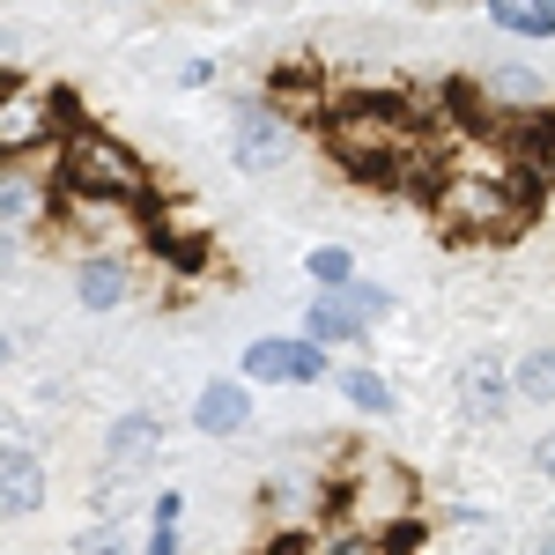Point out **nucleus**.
I'll use <instances>...</instances> for the list:
<instances>
[{
	"label": "nucleus",
	"mask_w": 555,
	"mask_h": 555,
	"mask_svg": "<svg viewBox=\"0 0 555 555\" xmlns=\"http://www.w3.org/2000/svg\"><path fill=\"white\" fill-rule=\"evenodd\" d=\"M496 38H518V44H548L555 38V0H489L481 8Z\"/></svg>",
	"instance_id": "6ab92c4d"
},
{
	"label": "nucleus",
	"mask_w": 555,
	"mask_h": 555,
	"mask_svg": "<svg viewBox=\"0 0 555 555\" xmlns=\"http://www.w3.org/2000/svg\"><path fill=\"white\" fill-rule=\"evenodd\" d=\"M334 392H341V400L356 408V415H363V423H385V415L400 408V385L385 378L378 363H363V356H348L341 371H334Z\"/></svg>",
	"instance_id": "dca6fc26"
},
{
	"label": "nucleus",
	"mask_w": 555,
	"mask_h": 555,
	"mask_svg": "<svg viewBox=\"0 0 555 555\" xmlns=\"http://www.w3.org/2000/svg\"><path fill=\"white\" fill-rule=\"evenodd\" d=\"M334 496H341L334 518L356 526V533H371V541H385L392 555L408 548L415 533H429L415 467L392 460V452H378V444H348V452H334Z\"/></svg>",
	"instance_id": "f257e3e1"
},
{
	"label": "nucleus",
	"mask_w": 555,
	"mask_h": 555,
	"mask_svg": "<svg viewBox=\"0 0 555 555\" xmlns=\"http://www.w3.org/2000/svg\"><path fill=\"white\" fill-rule=\"evenodd\" d=\"M363 334H371V326H363L341 297H304V341H319V348L341 356V348H363Z\"/></svg>",
	"instance_id": "a211bd4d"
},
{
	"label": "nucleus",
	"mask_w": 555,
	"mask_h": 555,
	"mask_svg": "<svg viewBox=\"0 0 555 555\" xmlns=\"http://www.w3.org/2000/svg\"><path fill=\"white\" fill-rule=\"evenodd\" d=\"M237 378L253 385H297V334H253L237 348Z\"/></svg>",
	"instance_id": "f3484780"
},
{
	"label": "nucleus",
	"mask_w": 555,
	"mask_h": 555,
	"mask_svg": "<svg viewBox=\"0 0 555 555\" xmlns=\"http://www.w3.org/2000/svg\"><path fill=\"white\" fill-rule=\"evenodd\" d=\"M0 371H15V334L0 326Z\"/></svg>",
	"instance_id": "cd10ccee"
},
{
	"label": "nucleus",
	"mask_w": 555,
	"mask_h": 555,
	"mask_svg": "<svg viewBox=\"0 0 555 555\" xmlns=\"http://www.w3.org/2000/svg\"><path fill=\"white\" fill-rule=\"evenodd\" d=\"M67 297H75V311H89V319H112V311H127V304L141 297V259L82 253L75 267H67Z\"/></svg>",
	"instance_id": "9b49d317"
},
{
	"label": "nucleus",
	"mask_w": 555,
	"mask_h": 555,
	"mask_svg": "<svg viewBox=\"0 0 555 555\" xmlns=\"http://www.w3.org/2000/svg\"><path fill=\"white\" fill-rule=\"evenodd\" d=\"M15 267H23V237L0 230V282H15Z\"/></svg>",
	"instance_id": "bb28decb"
},
{
	"label": "nucleus",
	"mask_w": 555,
	"mask_h": 555,
	"mask_svg": "<svg viewBox=\"0 0 555 555\" xmlns=\"http://www.w3.org/2000/svg\"><path fill=\"white\" fill-rule=\"evenodd\" d=\"M533 474L555 481V429H541V444H533Z\"/></svg>",
	"instance_id": "a878e982"
},
{
	"label": "nucleus",
	"mask_w": 555,
	"mask_h": 555,
	"mask_svg": "<svg viewBox=\"0 0 555 555\" xmlns=\"http://www.w3.org/2000/svg\"><path fill=\"white\" fill-rule=\"evenodd\" d=\"M304 282H311V297H341V289L363 282V267H356L348 245H311L304 253Z\"/></svg>",
	"instance_id": "412c9836"
},
{
	"label": "nucleus",
	"mask_w": 555,
	"mask_h": 555,
	"mask_svg": "<svg viewBox=\"0 0 555 555\" xmlns=\"http://www.w3.org/2000/svg\"><path fill=\"white\" fill-rule=\"evenodd\" d=\"M0 230L8 237H52L60 230V178H52V164H0Z\"/></svg>",
	"instance_id": "6e6552de"
},
{
	"label": "nucleus",
	"mask_w": 555,
	"mask_h": 555,
	"mask_svg": "<svg viewBox=\"0 0 555 555\" xmlns=\"http://www.w3.org/2000/svg\"><path fill=\"white\" fill-rule=\"evenodd\" d=\"M67 555H141V548H133V533L119 518H89V526L67 533Z\"/></svg>",
	"instance_id": "5701e85b"
},
{
	"label": "nucleus",
	"mask_w": 555,
	"mask_h": 555,
	"mask_svg": "<svg viewBox=\"0 0 555 555\" xmlns=\"http://www.w3.org/2000/svg\"><path fill=\"white\" fill-rule=\"evenodd\" d=\"M341 304L363 319V326H385V319H400V297L385 289V282H356V289H341Z\"/></svg>",
	"instance_id": "b1692460"
},
{
	"label": "nucleus",
	"mask_w": 555,
	"mask_h": 555,
	"mask_svg": "<svg viewBox=\"0 0 555 555\" xmlns=\"http://www.w3.org/2000/svg\"><path fill=\"white\" fill-rule=\"evenodd\" d=\"M297 141H304V127H297V119H282L259 89H253V96H237L230 119H222V156H230V171H245V178L289 171V164H297Z\"/></svg>",
	"instance_id": "0eeeda50"
},
{
	"label": "nucleus",
	"mask_w": 555,
	"mask_h": 555,
	"mask_svg": "<svg viewBox=\"0 0 555 555\" xmlns=\"http://www.w3.org/2000/svg\"><path fill=\"white\" fill-rule=\"evenodd\" d=\"M141 555H185V489H156V504H149V533H141Z\"/></svg>",
	"instance_id": "aec40b11"
},
{
	"label": "nucleus",
	"mask_w": 555,
	"mask_h": 555,
	"mask_svg": "<svg viewBox=\"0 0 555 555\" xmlns=\"http://www.w3.org/2000/svg\"><path fill=\"white\" fill-rule=\"evenodd\" d=\"M467 104H481V119H541L555 112V89L541 67H518V60H489L467 82Z\"/></svg>",
	"instance_id": "1a4fd4ad"
},
{
	"label": "nucleus",
	"mask_w": 555,
	"mask_h": 555,
	"mask_svg": "<svg viewBox=\"0 0 555 555\" xmlns=\"http://www.w3.org/2000/svg\"><path fill=\"white\" fill-rule=\"evenodd\" d=\"M67 133H75V96L23 75L0 89V164H52Z\"/></svg>",
	"instance_id": "20e7f679"
},
{
	"label": "nucleus",
	"mask_w": 555,
	"mask_h": 555,
	"mask_svg": "<svg viewBox=\"0 0 555 555\" xmlns=\"http://www.w3.org/2000/svg\"><path fill=\"white\" fill-rule=\"evenodd\" d=\"M512 408H518L512 356H496V348H474L467 363H460V423L496 429V423H512Z\"/></svg>",
	"instance_id": "9d476101"
},
{
	"label": "nucleus",
	"mask_w": 555,
	"mask_h": 555,
	"mask_svg": "<svg viewBox=\"0 0 555 555\" xmlns=\"http://www.w3.org/2000/svg\"><path fill=\"white\" fill-rule=\"evenodd\" d=\"M52 237L75 245V259L82 253L141 259L164 245V222H156V208H133V201H60V230Z\"/></svg>",
	"instance_id": "423d86ee"
},
{
	"label": "nucleus",
	"mask_w": 555,
	"mask_h": 555,
	"mask_svg": "<svg viewBox=\"0 0 555 555\" xmlns=\"http://www.w3.org/2000/svg\"><path fill=\"white\" fill-rule=\"evenodd\" d=\"M52 504V467H44V452H8L0 460V518H38Z\"/></svg>",
	"instance_id": "2eb2a0df"
},
{
	"label": "nucleus",
	"mask_w": 555,
	"mask_h": 555,
	"mask_svg": "<svg viewBox=\"0 0 555 555\" xmlns=\"http://www.w3.org/2000/svg\"><path fill=\"white\" fill-rule=\"evenodd\" d=\"M512 385H518V408H555V348H518Z\"/></svg>",
	"instance_id": "4be33fe9"
},
{
	"label": "nucleus",
	"mask_w": 555,
	"mask_h": 555,
	"mask_svg": "<svg viewBox=\"0 0 555 555\" xmlns=\"http://www.w3.org/2000/svg\"><path fill=\"white\" fill-rule=\"evenodd\" d=\"M541 178L526 171H437V193H429V215H437V230L444 237H460V245H504L518 237L533 208H541Z\"/></svg>",
	"instance_id": "f03ea898"
},
{
	"label": "nucleus",
	"mask_w": 555,
	"mask_h": 555,
	"mask_svg": "<svg viewBox=\"0 0 555 555\" xmlns=\"http://www.w3.org/2000/svg\"><path fill=\"white\" fill-rule=\"evenodd\" d=\"M60 178V201H133V208H156V171L141 164L127 133L112 127H75L52 156Z\"/></svg>",
	"instance_id": "7ed1b4c3"
},
{
	"label": "nucleus",
	"mask_w": 555,
	"mask_h": 555,
	"mask_svg": "<svg viewBox=\"0 0 555 555\" xmlns=\"http://www.w3.org/2000/svg\"><path fill=\"white\" fill-rule=\"evenodd\" d=\"M185 423L201 429V437H245V429L259 423V408H253V385H245V378H208L201 392H193Z\"/></svg>",
	"instance_id": "4468645a"
},
{
	"label": "nucleus",
	"mask_w": 555,
	"mask_h": 555,
	"mask_svg": "<svg viewBox=\"0 0 555 555\" xmlns=\"http://www.w3.org/2000/svg\"><path fill=\"white\" fill-rule=\"evenodd\" d=\"M215 82H222V60H215V52H193V60L178 67V89H215Z\"/></svg>",
	"instance_id": "393cba45"
},
{
	"label": "nucleus",
	"mask_w": 555,
	"mask_h": 555,
	"mask_svg": "<svg viewBox=\"0 0 555 555\" xmlns=\"http://www.w3.org/2000/svg\"><path fill=\"white\" fill-rule=\"evenodd\" d=\"M341 496H334V467H274L253 481V518L274 541H304L319 526H334Z\"/></svg>",
	"instance_id": "39448f33"
},
{
	"label": "nucleus",
	"mask_w": 555,
	"mask_h": 555,
	"mask_svg": "<svg viewBox=\"0 0 555 555\" xmlns=\"http://www.w3.org/2000/svg\"><path fill=\"white\" fill-rule=\"evenodd\" d=\"M259 96H267L282 119H297V127H326L341 89L326 82V67H319V60H282V67L259 82Z\"/></svg>",
	"instance_id": "f8f14e48"
},
{
	"label": "nucleus",
	"mask_w": 555,
	"mask_h": 555,
	"mask_svg": "<svg viewBox=\"0 0 555 555\" xmlns=\"http://www.w3.org/2000/svg\"><path fill=\"white\" fill-rule=\"evenodd\" d=\"M164 444H171V423H164L156 408H119V415L104 423V474L149 467V460H164Z\"/></svg>",
	"instance_id": "ddd939ff"
}]
</instances>
